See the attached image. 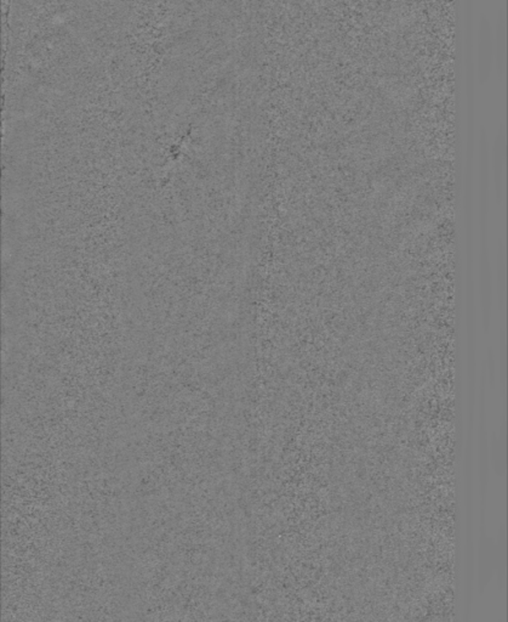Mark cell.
<instances>
[{
    "label": "cell",
    "instance_id": "cell-1",
    "mask_svg": "<svg viewBox=\"0 0 508 622\" xmlns=\"http://www.w3.org/2000/svg\"><path fill=\"white\" fill-rule=\"evenodd\" d=\"M506 16L503 12L498 17L496 27L493 32V64L500 75H505L507 65V33H506Z\"/></svg>",
    "mask_w": 508,
    "mask_h": 622
},
{
    "label": "cell",
    "instance_id": "cell-2",
    "mask_svg": "<svg viewBox=\"0 0 508 622\" xmlns=\"http://www.w3.org/2000/svg\"><path fill=\"white\" fill-rule=\"evenodd\" d=\"M480 42H479L478 54L483 56L484 59L480 62V65L484 66V75L485 80L490 75V70L493 64V30L490 27V24L487 21H483L482 24V30L479 33Z\"/></svg>",
    "mask_w": 508,
    "mask_h": 622
}]
</instances>
